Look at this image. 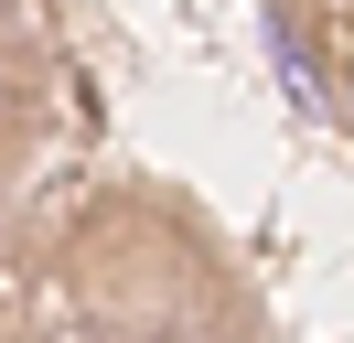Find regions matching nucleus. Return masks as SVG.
Returning a JSON list of instances; mask_svg holds the SVG:
<instances>
[{"label": "nucleus", "instance_id": "nucleus-1", "mask_svg": "<svg viewBox=\"0 0 354 343\" xmlns=\"http://www.w3.org/2000/svg\"><path fill=\"white\" fill-rule=\"evenodd\" d=\"M0 107H11V75H0Z\"/></svg>", "mask_w": 354, "mask_h": 343}]
</instances>
